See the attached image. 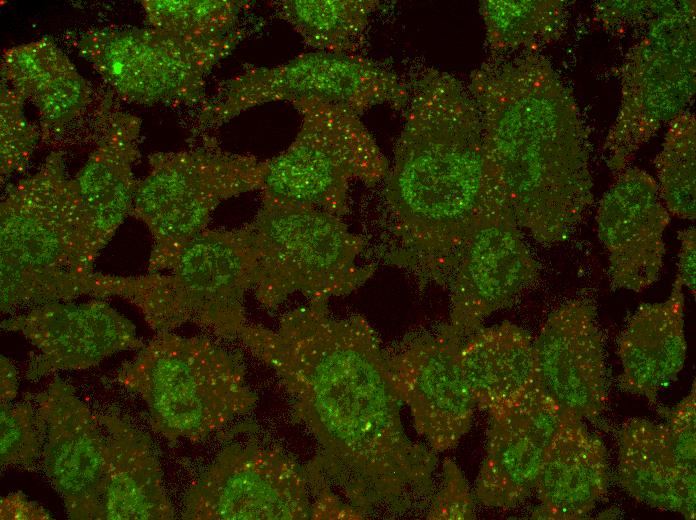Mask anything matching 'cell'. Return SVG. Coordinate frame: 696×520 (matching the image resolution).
I'll list each match as a JSON object with an SVG mask.
<instances>
[{
	"label": "cell",
	"instance_id": "34",
	"mask_svg": "<svg viewBox=\"0 0 696 520\" xmlns=\"http://www.w3.org/2000/svg\"><path fill=\"white\" fill-rule=\"evenodd\" d=\"M659 415L666 420L673 437L680 462L686 472L696 476V401L695 381L691 391L673 407L659 408Z\"/></svg>",
	"mask_w": 696,
	"mask_h": 520
},
{
	"label": "cell",
	"instance_id": "15",
	"mask_svg": "<svg viewBox=\"0 0 696 520\" xmlns=\"http://www.w3.org/2000/svg\"><path fill=\"white\" fill-rule=\"evenodd\" d=\"M305 469L278 448L232 444L191 483L186 520L310 519Z\"/></svg>",
	"mask_w": 696,
	"mask_h": 520
},
{
	"label": "cell",
	"instance_id": "6",
	"mask_svg": "<svg viewBox=\"0 0 696 520\" xmlns=\"http://www.w3.org/2000/svg\"><path fill=\"white\" fill-rule=\"evenodd\" d=\"M257 268L249 223L230 230L205 229L164 271L134 277L99 274L95 297L129 301L156 332L191 323L237 340L247 324L245 295L254 289Z\"/></svg>",
	"mask_w": 696,
	"mask_h": 520
},
{
	"label": "cell",
	"instance_id": "27",
	"mask_svg": "<svg viewBox=\"0 0 696 520\" xmlns=\"http://www.w3.org/2000/svg\"><path fill=\"white\" fill-rule=\"evenodd\" d=\"M377 0H281L274 14L290 25L303 43L319 52L352 55L365 42Z\"/></svg>",
	"mask_w": 696,
	"mask_h": 520
},
{
	"label": "cell",
	"instance_id": "36",
	"mask_svg": "<svg viewBox=\"0 0 696 520\" xmlns=\"http://www.w3.org/2000/svg\"><path fill=\"white\" fill-rule=\"evenodd\" d=\"M1 520H47L49 513L21 491L10 493L0 501Z\"/></svg>",
	"mask_w": 696,
	"mask_h": 520
},
{
	"label": "cell",
	"instance_id": "37",
	"mask_svg": "<svg viewBox=\"0 0 696 520\" xmlns=\"http://www.w3.org/2000/svg\"><path fill=\"white\" fill-rule=\"evenodd\" d=\"M696 234L695 227L678 232V239L681 246L678 255V264L676 277L679 278L682 285L687 287L690 292L695 294V254H696Z\"/></svg>",
	"mask_w": 696,
	"mask_h": 520
},
{
	"label": "cell",
	"instance_id": "17",
	"mask_svg": "<svg viewBox=\"0 0 696 520\" xmlns=\"http://www.w3.org/2000/svg\"><path fill=\"white\" fill-rule=\"evenodd\" d=\"M460 345L437 332L388 351L398 398L409 408L417 433L435 453L457 446L473 421L476 403L459 366Z\"/></svg>",
	"mask_w": 696,
	"mask_h": 520
},
{
	"label": "cell",
	"instance_id": "32",
	"mask_svg": "<svg viewBox=\"0 0 696 520\" xmlns=\"http://www.w3.org/2000/svg\"><path fill=\"white\" fill-rule=\"evenodd\" d=\"M23 99L5 84L1 86V174L24 165L37 141V132L26 120Z\"/></svg>",
	"mask_w": 696,
	"mask_h": 520
},
{
	"label": "cell",
	"instance_id": "12",
	"mask_svg": "<svg viewBox=\"0 0 696 520\" xmlns=\"http://www.w3.org/2000/svg\"><path fill=\"white\" fill-rule=\"evenodd\" d=\"M409 94L406 82L372 60L314 51L279 65H246L203 103L199 122L219 126L260 105L300 98H316L360 116L384 104L405 109Z\"/></svg>",
	"mask_w": 696,
	"mask_h": 520
},
{
	"label": "cell",
	"instance_id": "25",
	"mask_svg": "<svg viewBox=\"0 0 696 520\" xmlns=\"http://www.w3.org/2000/svg\"><path fill=\"white\" fill-rule=\"evenodd\" d=\"M139 124L132 115L110 119L106 132L74 178L80 198L98 227L112 236L133 210L139 181L132 172Z\"/></svg>",
	"mask_w": 696,
	"mask_h": 520
},
{
	"label": "cell",
	"instance_id": "24",
	"mask_svg": "<svg viewBox=\"0 0 696 520\" xmlns=\"http://www.w3.org/2000/svg\"><path fill=\"white\" fill-rule=\"evenodd\" d=\"M458 362L476 407L488 413L521 399L534 387L533 339L508 321L481 327L458 350Z\"/></svg>",
	"mask_w": 696,
	"mask_h": 520
},
{
	"label": "cell",
	"instance_id": "30",
	"mask_svg": "<svg viewBox=\"0 0 696 520\" xmlns=\"http://www.w3.org/2000/svg\"><path fill=\"white\" fill-rule=\"evenodd\" d=\"M245 4L231 0L142 1L149 27L199 42L218 40L239 30Z\"/></svg>",
	"mask_w": 696,
	"mask_h": 520
},
{
	"label": "cell",
	"instance_id": "31",
	"mask_svg": "<svg viewBox=\"0 0 696 520\" xmlns=\"http://www.w3.org/2000/svg\"><path fill=\"white\" fill-rule=\"evenodd\" d=\"M0 415L1 466L34 468L44 443V427L35 406L1 402Z\"/></svg>",
	"mask_w": 696,
	"mask_h": 520
},
{
	"label": "cell",
	"instance_id": "11",
	"mask_svg": "<svg viewBox=\"0 0 696 520\" xmlns=\"http://www.w3.org/2000/svg\"><path fill=\"white\" fill-rule=\"evenodd\" d=\"M695 91V2H665L628 54L618 116L603 146L609 169H626L639 148L684 112Z\"/></svg>",
	"mask_w": 696,
	"mask_h": 520
},
{
	"label": "cell",
	"instance_id": "13",
	"mask_svg": "<svg viewBox=\"0 0 696 520\" xmlns=\"http://www.w3.org/2000/svg\"><path fill=\"white\" fill-rule=\"evenodd\" d=\"M244 32L206 42L149 28H101L77 41L85 58L124 100L143 104L201 101L206 77L242 41Z\"/></svg>",
	"mask_w": 696,
	"mask_h": 520
},
{
	"label": "cell",
	"instance_id": "28",
	"mask_svg": "<svg viewBox=\"0 0 696 520\" xmlns=\"http://www.w3.org/2000/svg\"><path fill=\"white\" fill-rule=\"evenodd\" d=\"M479 9L493 56L550 42L564 27L560 1L484 0Z\"/></svg>",
	"mask_w": 696,
	"mask_h": 520
},
{
	"label": "cell",
	"instance_id": "20",
	"mask_svg": "<svg viewBox=\"0 0 696 520\" xmlns=\"http://www.w3.org/2000/svg\"><path fill=\"white\" fill-rule=\"evenodd\" d=\"M489 416L486 453L474 498L489 508L510 509L535 490L561 413L534 386L521 399Z\"/></svg>",
	"mask_w": 696,
	"mask_h": 520
},
{
	"label": "cell",
	"instance_id": "18",
	"mask_svg": "<svg viewBox=\"0 0 696 520\" xmlns=\"http://www.w3.org/2000/svg\"><path fill=\"white\" fill-rule=\"evenodd\" d=\"M1 327L20 333L36 348L26 369L29 380L87 369L118 352L144 346L133 323L100 298L38 305L4 320Z\"/></svg>",
	"mask_w": 696,
	"mask_h": 520
},
{
	"label": "cell",
	"instance_id": "33",
	"mask_svg": "<svg viewBox=\"0 0 696 520\" xmlns=\"http://www.w3.org/2000/svg\"><path fill=\"white\" fill-rule=\"evenodd\" d=\"M438 491L433 494L425 518L430 520H472L474 497L457 463L447 457L442 465Z\"/></svg>",
	"mask_w": 696,
	"mask_h": 520
},
{
	"label": "cell",
	"instance_id": "21",
	"mask_svg": "<svg viewBox=\"0 0 696 520\" xmlns=\"http://www.w3.org/2000/svg\"><path fill=\"white\" fill-rule=\"evenodd\" d=\"M609 465L603 442L582 420L561 415L544 458L535 492V519L578 520L608 491Z\"/></svg>",
	"mask_w": 696,
	"mask_h": 520
},
{
	"label": "cell",
	"instance_id": "16",
	"mask_svg": "<svg viewBox=\"0 0 696 520\" xmlns=\"http://www.w3.org/2000/svg\"><path fill=\"white\" fill-rule=\"evenodd\" d=\"M596 316L589 300H569L549 314L533 340L535 388L561 415L579 420H596L607 403Z\"/></svg>",
	"mask_w": 696,
	"mask_h": 520
},
{
	"label": "cell",
	"instance_id": "2",
	"mask_svg": "<svg viewBox=\"0 0 696 520\" xmlns=\"http://www.w3.org/2000/svg\"><path fill=\"white\" fill-rule=\"evenodd\" d=\"M405 120L384 178L390 260L447 285L477 218L501 191L486 164L480 114L468 88L425 68L412 77Z\"/></svg>",
	"mask_w": 696,
	"mask_h": 520
},
{
	"label": "cell",
	"instance_id": "23",
	"mask_svg": "<svg viewBox=\"0 0 696 520\" xmlns=\"http://www.w3.org/2000/svg\"><path fill=\"white\" fill-rule=\"evenodd\" d=\"M617 477L636 501L695 518V477L686 472L668 424L627 419L618 432Z\"/></svg>",
	"mask_w": 696,
	"mask_h": 520
},
{
	"label": "cell",
	"instance_id": "8",
	"mask_svg": "<svg viewBox=\"0 0 696 520\" xmlns=\"http://www.w3.org/2000/svg\"><path fill=\"white\" fill-rule=\"evenodd\" d=\"M257 252L254 294L259 304L276 310L294 293L308 300L348 295L376 271L360 265L365 240L332 213L262 193L249 222Z\"/></svg>",
	"mask_w": 696,
	"mask_h": 520
},
{
	"label": "cell",
	"instance_id": "5",
	"mask_svg": "<svg viewBox=\"0 0 696 520\" xmlns=\"http://www.w3.org/2000/svg\"><path fill=\"white\" fill-rule=\"evenodd\" d=\"M1 311L94 297L93 262L111 238L85 208L60 153L0 205Z\"/></svg>",
	"mask_w": 696,
	"mask_h": 520
},
{
	"label": "cell",
	"instance_id": "26",
	"mask_svg": "<svg viewBox=\"0 0 696 520\" xmlns=\"http://www.w3.org/2000/svg\"><path fill=\"white\" fill-rule=\"evenodd\" d=\"M2 72L11 88L35 105L45 124H67L89 100L85 79L69 58L44 38L6 50Z\"/></svg>",
	"mask_w": 696,
	"mask_h": 520
},
{
	"label": "cell",
	"instance_id": "3",
	"mask_svg": "<svg viewBox=\"0 0 696 520\" xmlns=\"http://www.w3.org/2000/svg\"><path fill=\"white\" fill-rule=\"evenodd\" d=\"M468 90L488 169L521 229L565 241L593 203L587 132L573 94L541 55L493 56Z\"/></svg>",
	"mask_w": 696,
	"mask_h": 520
},
{
	"label": "cell",
	"instance_id": "19",
	"mask_svg": "<svg viewBox=\"0 0 696 520\" xmlns=\"http://www.w3.org/2000/svg\"><path fill=\"white\" fill-rule=\"evenodd\" d=\"M669 222L670 214L652 176L636 167L616 174L596 215L614 289L641 292L658 280L665 254L663 234Z\"/></svg>",
	"mask_w": 696,
	"mask_h": 520
},
{
	"label": "cell",
	"instance_id": "7",
	"mask_svg": "<svg viewBox=\"0 0 696 520\" xmlns=\"http://www.w3.org/2000/svg\"><path fill=\"white\" fill-rule=\"evenodd\" d=\"M117 381L144 401L153 430L171 443L200 441L257 401L238 355L172 331L157 332L123 363Z\"/></svg>",
	"mask_w": 696,
	"mask_h": 520
},
{
	"label": "cell",
	"instance_id": "38",
	"mask_svg": "<svg viewBox=\"0 0 696 520\" xmlns=\"http://www.w3.org/2000/svg\"><path fill=\"white\" fill-rule=\"evenodd\" d=\"M0 379L1 402H11L18 392L17 375L12 363L4 356H1Z\"/></svg>",
	"mask_w": 696,
	"mask_h": 520
},
{
	"label": "cell",
	"instance_id": "29",
	"mask_svg": "<svg viewBox=\"0 0 696 520\" xmlns=\"http://www.w3.org/2000/svg\"><path fill=\"white\" fill-rule=\"evenodd\" d=\"M695 151V118L683 112L669 123L654 160L662 202L669 214L680 219H695Z\"/></svg>",
	"mask_w": 696,
	"mask_h": 520
},
{
	"label": "cell",
	"instance_id": "35",
	"mask_svg": "<svg viewBox=\"0 0 696 520\" xmlns=\"http://www.w3.org/2000/svg\"><path fill=\"white\" fill-rule=\"evenodd\" d=\"M311 502L310 519L313 520H360L368 518L362 511L342 500L332 489L327 479L316 469L305 467Z\"/></svg>",
	"mask_w": 696,
	"mask_h": 520
},
{
	"label": "cell",
	"instance_id": "22",
	"mask_svg": "<svg viewBox=\"0 0 696 520\" xmlns=\"http://www.w3.org/2000/svg\"><path fill=\"white\" fill-rule=\"evenodd\" d=\"M678 277L663 302L638 307L618 340L621 390L655 404L659 392L677 379L684 367V292Z\"/></svg>",
	"mask_w": 696,
	"mask_h": 520
},
{
	"label": "cell",
	"instance_id": "1",
	"mask_svg": "<svg viewBox=\"0 0 696 520\" xmlns=\"http://www.w3.org/2000/svg\"><path fill=\"white\" fill-rule=\"evenodd\" d=\"M237 340L274 371L318 444L307 466L347 502L369 517L433 494L437 455L407 436L388 351L362 315L337 317L327 300H308L274 328L246 324Z\"/></svg>",
	"mask_w": 696,
	"mask_h": 520
},
{
	"label": "cell",
	"instance_id": "9",
	"mask_svg": "<svg viewBox=\"0 0 696 520\" xmlns=\"http://www.w3.org/2000/svg\"><path fill=\"white\" fill-rule=\"evenodd\" d=\"M266 160L226 151L210 140L178 152L150 156L147 176L138 182L133 214L154 239L148 273L169 268L180 251L207 229L223 201L262 190Z\"/></svg>",
	"mask_w": 696,
	"mask_h": 520
},
{
	"label": "cell",
	"instance_id": "10",
	"mask_svg": "<svg viewBox=\"0 0 696 520\" xmlns=\"http://www.w3.org/2000/svg\"><path fill=\"white\" fill-rule=\"evenodd\" d=\"M290 103L301 124L291 144L266 160L261 192L342 218L351 183L374 187L390 164L358 115L316 98Z\"/></svg>",
	"mask_w": 696,
	"mask_h": 520
},
{
	"label": "cell",
	"instance_id": "14",
	"mask_svg": "<svg viewBox=\"0 0 696 520\" xmlns=\"http://www.w3.org/2000/svg\"><path fill=\"white\" fill-rule=\"evenodd\" d=\"M538 278L539 265L500 192L479 215L461 247L447 284L449 317L439 333L461 344Z\"/></svg>",
	"mask_w": 696,
	"mask_h": 520
},
{
	"label": "cell",
	"instance_id": "4",
	"mask_svg": "<svg viewBox=\"0 0 696 520\" xmlns=\"http://www.w3.org/2000/svg\"><path fill=\"white\" fill-rule=\"evenodd\" d=\"M32 399L44 427L40 461L70 519L175 518L146 434L94 413L59 378Z\"/></svg>",
	"mask_w": 696,
	"mask_h": 520
}]
</instances>
